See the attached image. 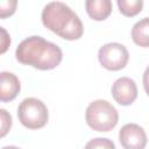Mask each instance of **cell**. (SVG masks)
I'll return each mask as SVG.
<instances>
[{"mask_svg": "<svg viewBox=\"0 0 149 149\" xmlns=\"http://www.w3.org/2000/svg\"><path fill=\"white\" fill-rule=\"evenodd\" d=\"M16 59L38 70H52L59 65L63 59L62 49L41 36H29L24 38L16 48Z\"/></svg>", "mask_w": 149, "mask_h": 149, "instance_id": "1", "label": "cell"}, {"mask_svg": "<svg viewBox=\"0 0 149 149\" xmlns=\"http://www.w3.org/2000/svg\"><path fill=\"white\" fill-rule=\"evenodd\" d=\"M42 22L45 28L69 41L80 38L84 33L79 16L62 1H51L44 6Z\"/></svg>", "mask_w": 149, "mask_h": 149, "instance_id": "2", "label": "cell"}, {"mask_svg": "<svg viewBox=\"0 0 149 149\" xmlns=\"http://www.w3.org/2000/svg\"><path fill=\"white\" fill-rule=\"evenodd\" d=\"M85 120L93 130L109 132L116 126L119 121V113L107 100L99 99L92 101L87 106Z\"/></svg>", "mask_w": 149, "mask_h": 149, "instance_id": "3", "label": "cell"}, {"mask_svg": "<svg viewBox=\"0 0 149 149\" xmlns=\"http://www.w3.org/2000/svg\"><path fill=\"white\" fill-rule=\"evenodd\" d=\"M17 118L28 129L43 128L49 119L45 104L37 98H26L17 107Z\"/></svg>", "mask_w": 149, "mask_h": 149, "instance_id": "4", "label": "cell"}, {"mask_svg": "<svg viewBox=\"0 0 149 149\" xmlns=\"http://www.w3.org/2000/svg\"><path fill=\"white\" fill-rule=\"evenodd\" d=\"M99 63L109 71H119L123 69L129 59L127 48L118 42L104 44L98 51Z\"/></svg>", "mask_w": 149, "mask_h": 149, "instance_id": "5", "label": "cell"}, {"mask_svg": "<svg viewBox=\"0 0 149 149\" xmlns=\"http://www.w3.org/2000/svg\"><path fill=\"white\" fill-rule=\"evenodd\" d=\"M119 141L123 149H144L147 146V134L136 123H127L119 132Z\"/></svg>", "mask_w": 149, "mask_h": 149, "instance_id": "6", "label": "cell"}, {"mask_svg": "<svg viewBox=\"0 0 149 149\" xmlns=\"http://www.w3.org/2000/svg\"><path fill=\"white\" fill-rule=\"evenodd\" d=\"M112 95L121 106L132 105L137 98L136 83L129 77L118 78L112 85Z\"/></svg>", "mask_w": 149, "mask_h": 149, "instance_id": "7", "label": "cell"}, {"mask_svg": "<svg viewBox=\"0 0 149 149\" xmlns=\"http://www.w3.org/2000/svg\"><path fill=\"white\" fill-rule=\"evenodd\" d=\"M21 90L19 78L12 72H0V101L9 102L14 100Z\"/></svg>", "mask_w": 149, "mask_h": 149, "instance_id": "8", "label": "cell"}, {"mask_svg": "<svg viewBox=\"0 0 149 149\" xmlns=\"http://www.w3.org/2000/svg\"><path fill=\"white\" fill-rule=\"evenodd\" d=\"M85 8L91 19L102 21L112 13V2L109 0H87L85 1Z\"/></svg>", "mask_w": 149, "mask_h": 149, "instance_id": "9", "label": "cell"}, {"mask_svg": "<svg viewBox=\"0 0 149 149\" xmlns=\"http://www.w3.org/2000/svg\"><path fill=\"white\" fill-rule=\"evenodd\" d=\"M148 29H149V20L148 17H143L142 20L137 21L132 29V38L133 41L143 48L149 45V37H148Z\"/></svg>", "mask_w": 149, "mask_h": 149, "instance_id": "10", "label": "cell"}, {"mask_svg": "<svg viewBox=\"0 0 149 149\" xmlns=\"http://www.w3.org/2000/svg\"><path fill=\"white\" fill-rule=\"evenodd\" d=\"M118 7L120 13L125 16H135L142 10L143 1L142 0H118Z\"/></svg>", "mask_w": 149, "mask_h": 149, "instance_id": "11", "label": "cell"}, {"mask_svg": "<svg viewBox=\"0 0 149 149\" xmlns=\"http://www.w3.org/2000/svg\"><path fill=\"white\" fill-rule=\"evenodd\" d=\"M84 149H115V144L112 140L106 137H95L90 140Z\"/></svg>", "mask_w": 149, "mask_h": 149, "instance_id": "12", "label": "cell"}, {"mask_svg": "<svg viewBox=\"0 0 149 149\" xmlns=\"http://www.w3.org/2000/svg\"><path fill=\"white\" fill-rule=\"evenodd\" d=\"M12 128V115L8 111L0 108V139L5 137Z\"/></svg>", "mask_w": 149, "mask_h": 149, "instance_id": "13", "label": "cell"}, {"mask_svg": "<svg viewBox=\"0 0 149 149\" xmlns=\"http://www.w3.org/2000/svg\"><path fill=\"white\" fill-rule=\"evenodd\" d=\"M16 0H0V19H5L13 15L16 10Z\"/></svg>", "mask_w": 149, "mask_h": 149, "instance_id": "14", "label": "cell"}, {"mask_svg": "<svg viewBox=\"0 0 149 149\" xmlns=\"http://www.w3.org/2000/svg\"><path fill=\"white\" fill-rule=\"evenodd\" d=\"M10 45V36L9 33L0 26V55L5 54Z\"/></svg>", "mask_w": 149, "mask_h": 149, "instance_id": "15", "label": "cell"}, {"mask_svg": "<svg viewBox=\"0 0 149 149\" xmlns=\"http://www.w3.org/2000/svg\"><path fill=\"white\" fill-rule=\"evenodd\" d=\"M1 149H20V148L19 147H15V146H6V147H3Z\"/></svg>", "mask_w": 149, "mask_h": 149, "instance_id": "16", "label": "cell"}]
</instances>
